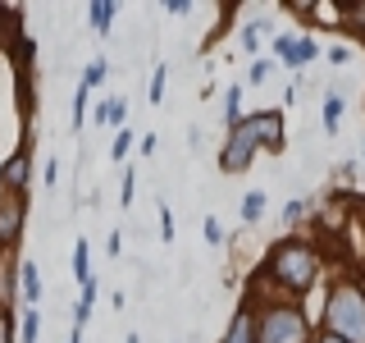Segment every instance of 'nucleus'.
I'll return each instance as SVG.
<instances>
[{"label": "nucleus", "instance_id": "3", "mask_svg": "<svg viewBox=\"0 0 365 343\" xmlns=\"http://www.w3.org/2000/svg\"><path fill=\"white\" fill-rule=\"evenodd\" d=\"M319 325H324V334H338L342 343H365V293H361V284H334L324 297Z\"/></svg>", "mask_w": 365, "mask_h": 343}, {"label": "nucleus", "instance_id": "11", "mask_svg": "<svg viewBox=\"0 0 365 343\" xmlns=\"http://www.w3.org/2000/svg\"><path fill=\"white\" fill-rule=\"evenodd\" d=\"M23 297H28V307H37L41 302V270H37V261H23Z\"/></svg>", "mask_w": 365, "mask_h": 343}, {"label": "nucleus", "instance_id": "18", "mask_svg": "<svg viewBox=\"0 0 365 343\" xmlns=\"http://www.w3.org/2000/svg\"><path fill=\"white\" fill-rule=\"evenodd\" d=\"M37 334H41V312L28 307V312H23V343H37Z\"/></svg>", "mask_w": 365, "mask_h": 343}, {"label": "nucleus", "instance_id": "12", "mask_svg": "<svg viewBox=\"0 0 365 343\" xmlns=\"http://www.w3.org/2000/svg\"><path fill=\"white\" fill-rule=\"evenodd\" d=\"M315 55H319L315 37H297V41H292V51H288V60H283V64H288V69H302V64H311Z\"/></svg>", "mask_w": 365, "mask_h": 343}, {"label": "nucleus", "instance_id": "9", "mask_svg": "<svg viewBox=\"0 0 365 343\" xmlns=\"http://www.w3.org/2000/svg\"><path fill=\"white\" fill-rule=\"evenodd\" d=\"M114 9H119L114 0H91V5H87V19H91V28H96L101 37L114 28Z\"/></svg>", "mask_w": 365, "mask_h": 343}, {"label": "nucleus", "instance_id": "2", "mask_svg": "<svg viewBox=\"0 0 365 343\" xmlns=\"http://www.w3.org/2000/svg\"><path fill=\"white\" fill-rule=\"evenodd\" d=\"M260 279L274 284L279 293L288 297H306L319 279V252L306 238H283V243L269 247L265 266H260Z\"/></svg>", "mask_w": 365, "mask_h": 343}, {"label": "nucleus", "instance_id": "29", "mask_svg": "<svg viewBox=\"0 0 365 343\" xmlns=\"http://www.w3.org/2000/svg\"><path fill=\"white\" fill-rule=\"evenodd\" d=\"M347 60H351V51H347V46H334V51H329V64H338V69H342Z\"/></svg>", "mask_w": 365, "mask_h": 343}, {"label": "nucleus", "instance_id": "16", "mask_svg": "<svg viewBox=\"0 0 365 343\" xmlns=\"http://www.w3.org/2000/svg\"><path fill=\"white\" fill-rule=\"evenodd\" d=\"M73 274H78V284H91V247H87V238H78V247H73Z\"/></svg>", "mask_w": 365, "mask_h": 343}, {"label": "nucleus", "instance_id": "30", "mask_svg": "<svg viewBox=\"0 0 365 343\" xmlns=\"http://www.w3.org/2000/svg\"><path fill=\"white\" fill-rule=\"evenodd\" d=\"M123 114H128V106H123V101H110V124H114V129L123 124Z\"/></svg>", "mask_w": 365, "mask_h": 343}, {"label": "nucleus", "instance_id": "6", "mask_svg": "<svg viewBox=\"0 0 365 343\" xmlns=\"http://www.w3.org/2000/svg\"><path fill=\"white\" fill-rule=\"evenodd\" d=\"M220 343H256V312H251V307H237Z\"/></svg>", "mask_w": 365, "mask_h": 343}, {"label": "nucleus", "instance_id": "34", "mask_svg": "<svg viewBox=\"0 0 365 343\" xmlns=\"http://www.w3.org/2000/svg\"><path fill=\"white\" fill-rule=\"evenodd\" d=\"M128 343H142V339H137V334H128Z\"/></svg>", "mask_w": 365, "mask_h": 343}, {"label": "nucleus", "instance_id": "17", "mask_svg": "<svg viewBox=\"0 0 365 343\" xmlns=\"http://www.w3.org/2000/svg\"><path fill=\"white\" fill-rule=\"evenodd\" d=\"M106 74H110V64L106 60H91L87 69H83V87L91 91V87H101V83H106Z\"/></svg>", "mask_w": 365, "mask_h": 343}, {"label": "nucleus", "instance_id": "8", "mask_svg": "<svg viewBox=\"0 0 365 343\" xmlns=\"http://www.w3.org/2000/svg\"><path fill=\"white\" fill-rule=\"evenodd\" d=\"M342 110H347V96H342V87H329V96H324V133H338Z\"/></svg>", "mask_w": 365, "mask_h": 343}, {"label": "nucleus", "instance_id": "24", "mask_svg": "<svg viewBox=\"0 0 365 343\" xmlns=\"http://www.w3.org/2000/svg\"><path fill=\"white\" fill-rule=\"evenodd\" d=\"M174 234H178L174 211H169V206H160V238H165V243H174Z\"/></svg>", "mask_w": 365, "mask_h": 343}, {"label": "nucleus", "instance_id": "23", "mask_svg": "<svg viewBox=\"0 0 365 343\" xmlns=\"http://www.w3.org/2000/svg\"><path fill=\"white\" fill-rule=\"evenodd\" d=\"M128 146H133V129H119V133H114V142H110V156L123 160V156H128Z\"/></svg>", "mask_w": 365, "mask_h": 343}, {"label": "nucleus", "instance_id": "26", "mask_svg": "<svg viewBox=\"0 0 365 343\" xmlns=\"http://www.w3.org/2000/svg\"><path fill=\"white\" fill-rule=\"evenodd\" d=\"M269 69H274L269 60H256V64L247 69V83H251V87H260V83H265V78H269Z\"/></svg>", "mask_w": 365, "mask_h": 343}, {"label": "nucleus", "instance_id": "5", "mask_svg": "<svg viewBox=\"0 0 365 343\" xmlns=\"http://www.w3.org/2000/svg\"><path fill=\"white\" fill-rule=\"evenodd\" d=\"M28 174H32V160H28V146H23V151H14V156L5 160V165H0V183H5V188L14 192V197H19L23 188H28Z\"/></svg>", "mask_w": 365, "mask_h": 343}, {"label": "nucleus", "instance_id": "31", "mask_svg": "<svg viewBox=\"0 0 365 343\" xmlns=\"http://www.w3.org/2000/svg\"><path fill=\"white\" fill-rule=\"evenodd\" d=\"M106 252H110V257H119V252H123V234H119V229L106 238Z\"/></svg>", "mask_w": 365, "mask_h": 343}, {"label": "nucleus", "instance_id": "15", "mask_svg": "<svg viewBox=\"0 0 365 343\" xmlns=\"http://www.w3.org/2000/svg\"><path fill=\"white\" fill-rule=\"evenodd\" d=\"M237 119H242V83H233V87L224 91V124L233 129Z\"/></svg>", "mask_w": 365, "mask_h": 343}, {"label": "nucleus", "instance_id": "14", "mask_svg": "<svg viewBox=\"0 0 365 343\" xmlns=\"http://www.w3.org/2000/svg\"><path fill=\"white\" fill-rule=\"evenodd\" d=\"M269 28H274L269 19H256V23H247V28H242V51H247V55H256V51H260V37H265Z\"/></svg>", "mask_w": 365, "mask_h": 343}, {"label": "nucleus", "instance_id": "33", "mask_svg": "<svg viewBox=\"0 0 365 343\" xmlns=\"http://www.w3.org/2000/svg\"><path fill=\"white\" fill-rule=\"evenodd\" d=\"M68 343H83V329H73V334H68Z\"/></svg>", "mask_w": 365, "mask_h": 343}, {"label": "nucleus", "instance_id": "20", "mask_svg": "<svg viewBox=\"0 0 365 343\" xmlns=\"http://www.w3.org/2000/svg\"><path fill=\"white\" fill-rule=\"evenodd\" d=\"M165 83H169V69H165V64H155V74H151V91H146V96H151V106H160V101H165Z\"/></svg>", "mask_w": 365, "mask_h": 343}, {"label": "nucleus", "instance_id": "22", "mask_svg": "<svg viewBox=\"0 0 365 343\" xmlns=\"http://www.w3.org/2000/svg\"><path fill=\"white\" fill-rule=\"evenodd\" d=\"M306 211H311V206H306V197H292L288 206H283V224H297V220H306Z\"/></svg>", "mask_w": 365, "mask_h": 343}, {"label": "nucleus", "instance_id": "10", "mask_svg": "<svg viewBox=\"0 0 365 343\" xmlns=\"http://www.w3.org/2000/svg\"><path fill=\"white\" fill-rule=\"evenodd\" d=\"M265 202H269V197H265V192H260V188H251V192H247V197H242V202H237V215H242V224H256V220H260V215H265Z\"/></svg>", "mask_w": 365, "mask_h": 343}, {"label": "nucleus", "instance_id": "32", "mask_svg": "<svg viewBox=\"0 0 365 343\" xmlns=\"http://www.w3.org/2000/svg\"><path fill=\"white\" fill-rule=\"evenodd\" d=\"M315 343H342L338 334H324V329H319V334H315Z\"/></svg>", "mask_w": 365, "mask_h": 343}, {"label": "nucleus", "instance_id": "4", "mask_svg": "<svg viewBox=\"0 0 365 343\" xmlns=\"http://www.w3.org/2000/svg\"><path fill=\"white\" fill-rule=\"evenodd\" d=\"M251 307V302H247ZM256 312V343H311V320L297 302H265L251 307Z\"/></svg>", "mask_w": 365, "mask_h": 343}, {"label": "nucleus", "instance_id": "1", "mask_svg": "<svg viewBox=\"0 0 365 343\" xmlns=\"http://www.w3.org/2000/svg\"><path fill=\"white\" fill-rule=\"evenodd\" d=\"M283 146H288V137H283V110L242 114V119L228 129V137H224L220 169H224V174H242V169H251L256 151H274V156H279Z\"/></svg>", "mask_w": 365, "mask_h": 343}, {"label": "nucleus", "instance_id": "7", "mask_svg": "<svg viewBox=\"0 0 365 343\" xmlns=\"http://www.w3.org/2000/svg\"><path fill=\"white\" fill-rule=\"evenodd\" d=\"M19 224H23V202L19 197L0 202V243H14V238H19Z\"/></svg>", "mask_w": 365, "mask_h": 343}, {"label": "nucleus", "instance_id": "25", "mask_svg": "<svg viewBox=\"0 0 365 343\" xmlns=\"http://www.w3.org/2000/svg\"><path fill=\"white\" fill-rule=\"evenodd\" d=\"M87 96H91V91H87L83 83H78V91H73V129H83V114H87Z\"/></svg>", "mask_w": 365, "mask_h": 343}, {"label": "nucleus", "instance_id": "27", "mask_svg": "<svg viewBox=\"0 0 365 343\" xmlns=\"http://www.w3.org/2000/svg\"><path fill=\"white\" fill-rule=\"evenodd\" d=\"M133 192H137V169H123V192H119V206H133Z\"/></svg>", "mask_w": 365, "mask_h": 343}, {"label": "nucleus", "instance_id": "28", "mask_svg": "<svg viewBox=\"0 0 365 343\" xmlns=\"http://www.w3.org/2000/svg\"><path fill=\"white\" fill-rule=\"evenodd\" d=\"M160 9H165V14H192V0H160Z\"/></svg>", "mask_w": 365, "mask_h": 343}, {"label": "nucleus", "instance_id": "13", "mask_svg": "<svg viewBox=\"0 0 365 343\" xmlns=\"http://www.w3.org/2000/svg\"><path fill=\"white\" fill-rule=\"evenodd\" d=\"M91 307H96V279L83 284V297H78V307H73V329H83L91 320Z\"/></svg>", "mask_w": 365, "mask_h": 343}, {"label": "nucleus", "instance_id": "19", "mask_svg": "<svg viewBox=\"0 0 365 343\" xmlns=\"http://www.w3.org/2000/svg\"><path fill=\"white\" fill-rule=\"evenodd\" d=\"M201 238H205L210 247H224V224L215 220V215H205V220H201Z\"/></svg>", "mask_w": 365, "mask_h": 343}, {"label": "nucleus", "instance_id": "21", "mask_svg": "<svg viewBox=\"0 0 365 343\" xmlns=\"http://www.w3.org/2000/svg\"><path fill=\"white\" fill-rule=\"evenodd\" d=\"M342 14H347V28L365 32V0H351V5H342Z\"/></svg>", "mask_w": 365, "mask_h": 343}]
</instances>
